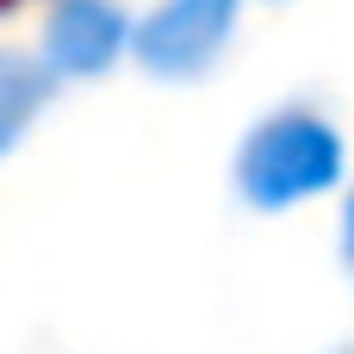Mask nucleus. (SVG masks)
I'll return each mask as SVG.
<instances>
[{"label": "nucleus", "instance_id": "obj_4", "mask_svg": "<svg viewBox=\"0 0 354 354\" xmlns=\"http://www.w3.org/2000/svg\"><path fill=\"white\" fill-rule=\"evenodd\" d=\"M50 100V68L31 56H0V156L25 137V124Z\"/></svg>", "mask_w": 354, "mask_h": 354}, {"label": "nucleus", "instance_id": "obj_5", "mask_svg": "<svg viewBox=\"0 0 354 354\" xmlns=\"http://www.w3.org/2000/svg\"><path fill=\"white\" fill-rule=\"evenodd\" d=\"M342 243H348V261H354V199H348V224H342Z\"/></svg>", "mask_w": 354, "mask_h": 354}, {"label": "nucleus", "instance_id": "obj_2", "mask_svg": "<svg viewBox=\"0 0 354 354\" xmlns=\"http://www.w3.org/2000/svg\"><path fill=\"white\" fill-rule=\"evenodd\" d=\"M230 19H236V0H168L137 25L131 44H137L143 68L187 81V75L212 68V56L230 37Z\"/></svg>", "mask_w": 354, "mask_h": 354}, {"label": "nucleus", "instance_id": "obj_1", "mask_svg": "<svg viewBox=\"0 0 354 354\" xmlns=\"http://www.w3.org/2000/svg\"><path fill=\"white\" fill-rule=\"evenodd\" d=\"M236 180H243V199L261 212L330 193L342 180V137L311 112H280L261 131H249V143L236 156Z\"/></svg>", "mask_w": 354, "mask_h": 354}, {"label": "nucleus", "instance_id": "obj_3", "mask_svg": "<svg viewBox=\"0 0 354 354\" xmlns=\"http://www.w3.org/2000/svg\"><path fill=\"white\" fill-rule=\"evenodd\" d=\"M118 50H124V19L112 0H56L44 37L50 75H100Z\"/></svg>", "mask_w": 354, "mask_h": 354}]
</instances>
